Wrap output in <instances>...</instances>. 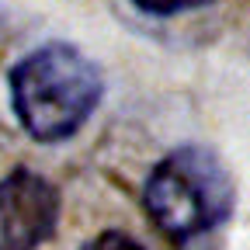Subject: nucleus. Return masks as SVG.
Instances as JSON below:
<instances>
[{
    "label": "nucleus",
    "mask_w": 250,
    "mask_h": 250,
    "mask_svg": "<svg viewBox=\"0 0 250 250\" xmlns=\"http://www.w3.org/2000/svg\"><path fill=\"white\" fill-rule=\"evenodd\" d=\"M18 125L35 143H62L98 111L104 80L90 56L70 42H45L21 56L7 73Z\"/></svg>",
    "instance_id": "f257e3e1"
},
{
    "label": "nucleus",
    "mask_w": 250,
    "mask_h": 250,
    "mask_svg": "<svg viewBox=\"0 0 250 250\" xmlns=\"http://www.w3.org/2000/svg\"><path fill=\"white\" fill-rule=\"evenodd\" d=\"M143 205L167 240L188 243L233 215L236 184L219 153L188 143L156 160L143 188Z\"/></svg>",
    "instance_id": "f03ea898"
},
{
    "label": "nucleus",
    "mask_w": 250,
    "mask_h": 250,
    "mask_svg": "<svg viewBox=\"0 0 250 250\" xmlns=\"http://www.w3.org/2000/svg\"><path fill=\"white\" fill-rule=\"evenodd\" d=\"M62 195L39 170L14 167L0 177V250H39L59 226Z\"/></svg>",
    "instance_id": "7ed1b4c3"
},
{
    "label": "nucleus",
    "mask_w": 250,
    "mask_h": 250,
    "mask_svg": "<svg viewBox=\"0 0 250 250\" xmlns=\"http://www.w3.org/2000/svg\"><path fill=\"white\" fill-rule=\"evenodd\" d=\"M129 4L149 18H174V14H188V11H202L212 0H129Z\"/></svg>",
    "instance_id": "20e7f679"
},
{
    "label": "nucleus",
    "mask_w": 250,
    "mask_h": 250,
    "mask_svg": "<svg viewBox=\"0 0 250 250\" xmlns=\"http://www.w3.org/2000/svg\"><path fill=\"white\" fill-rule=\"evenodd\" d=\"M80 250H146V247L136 236L122 233V229H104V233H98L94 240H87Z\"/></svg>",
    "instance_id": "39448f33"
}]
</instances>
